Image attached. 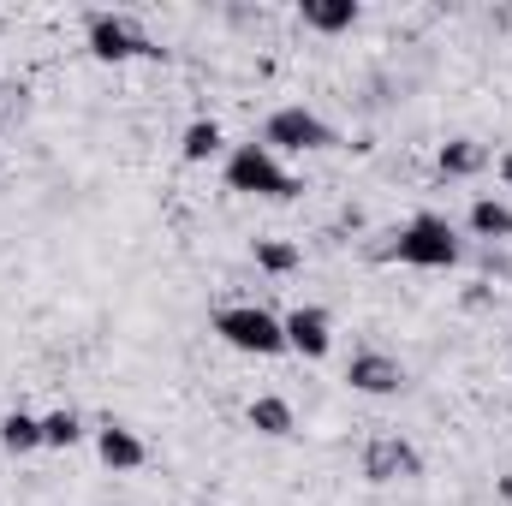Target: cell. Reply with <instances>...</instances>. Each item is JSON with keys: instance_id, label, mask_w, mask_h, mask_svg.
Returning <instances> with one entry per match:
<instances>
[{"instance_id": "cell-1", "label": "cell", "mask_w": 512, "mask_h": 506, "mask_svg": "<svg viewBox=\"0 0 512 506\" xmlns=\"http://www.w3.org/2000/svg\"><path fill=\"white\" fill-rule=\"evenodd\" d=\"M393 256L405 262V268H459L465 262V239L453 233V221L447 215H411L405 227H399V239H393Z\"/></svg>"}, {"instance_id": "cell-2", "label": "cell", "mask_w": 512, "mask_h": 506, "mask_svg": "<svg viewBox=\"0 0 512 506\" xmlns=\"http://www.w3.org/2000/svg\"><path fill=\"white\" fill-rule=\"evenodd\" d=\"M227 191L286 203V197H298V179L286 173V161H280L268 143H239V149L227 155Z\"/></svg>"}, {"instance_id": "cell-3", "label": "cell", "mask_w": 512, "mask_h": 506, "mask_svg": "<svg viewBox=\"0 0 512 506\" xmlns=\"http://www.w3.org/2000/svg\"><path fill=\"white\" fill-rule=\"evenodd\" d=\"M215 334L233 352H245V358H280L286 352V328L262 304H227V310H215Z\"/></svg>"}, {"instance_id": "cell-4", "label": "cell", "mask_w": 512, "mask_h": 506, "mask_svg": "<svg viewBox=\"0 0 512 506\" xmlns=\"http://www.w3.org/2000/svg\"><path fill=\"white\" fill-rule=\"evenodd\" d=\"M262 143L274 155H316V149H334L340 131L328 126L322 114H310V108H274L268 126H262Z\"/></svg>"}, {"instance_id": "cell-5", "label": "cell", "mask_w": 512, "mask_h": 506, "mask_svg": "<svg viewBox=\"0 0 512 506\" xmlns=\"http://www.w3.org/2000/svg\"><path fill=\"white\" fill-rule=\"evenodd\" d=\"M84 36H90V54H96L102 66H126V60H143V54H161V48H155L131 18H120V12H96Z\"/></svg>"}, {"instance_id": "cell-6", "label": "cell", "mask_w": 512, "mask_h": 506, "mask_svg": "<svg viewBox=\"0 0 512 506\" xmlns=\"http://www.w3.org/2000/svg\"><path fill=\"white\" fill-rule=\"evenodd\" d=\"M280 328H286V352H298V358H328V352H334V316H328L322 304L286 310Z\"/></svg>"}, {"instance_id": "cell-7", "label": "cell", "mask_w": 512, "mask_h": 506, "mask_svg": "<svg viewBox=\"0 0 512 506\" xmlns=\"http://www.w3.org/2000/svg\"><path fill=\"white\" fill-rule=\"evenodd\" d=\"M346 381H352V393L387 399V393H399V387H405V364H399V358H387V352H358V358L346 364Z\"/></svg>"}, {"instance_id": "cell-8", "label": "cell", "mask_w": 512, "mask_h": 506, "mask_svg": "<svg viewBox=\"0 0 512 506\" xmlns=\"http://www.w3.org/2000/svg\"><path fill=\"white\" fill-rule=\"evenodd\" d=\"M96 459L126 477V471H143V465H149V447H143V435L126 429V423H102V429H96Z\"/></svg>"}, {"instance_id": "cell-9", "label": "cell", "mask_w": 512, "mask_h": 506, "mask_svg": "<svg viewBox=\"0 0 512 506\" xmlns=\"http://www.w3.org/2000/svg\"><path fill=\"white\" fill-rule=\"evenodd\" d=\"M423 471V459L405 447V441H376L370 453H364V477L370 483H399V477H417Z\"/></svg>"}, {"instance_id": "cell-10", "label": "cell", "mask_w": 512, "mask_h": 506, "mask_svg": "<svg viewBox=\"0 0 512 506\" xmlns=\"http://www.w3.org/2000/svg\"><path fill=\"white\" fill-rule=\"evenodd\" d=\"M245 423H251L256 435H268V441H286V435L298 429V417H292V405H286L280 393H262V399H251Z\"/></svg>"}, {"instance_id": "cell-11", "label": "cell", "mask_w": 512, "mask_h": 506, "mask_svg": "<svg viewBox=\"0 0 512 506\" xmlns=\"http://www.w3.org/2000/svg\"><path fill=\"white\" fill-rule=\"evenodd\" d=\"M304 24L316 36H340L358 24V0H304Z\"/></svg>"}, {"instance_id": "cell-12", "label": "cell", "mask_w": 512, "mask_h": 506, "mask_svg": "<svg viewBox=\"0 0 512 506\" xmlns=\"http://www.w3.org/2000/svg\"><path fill=\"white\" fill-rule=\"evenodd\" d=\"M435 167H441L447 179H471V173H483V167H489V149H483L477 137H453V143L435 155Z\"/></svg>"}, {"instance_id": "cell-13", "label": "cell", "mask_w": 512, "mask_h": 506, "mask_svg": "<svg viewBox=\"0 0 512 506\" xmlns=\"http://www.w3.org/2000/svg\"><path fill=\"white\" fill-rule=\"evenodd\" d=\"M471 233L477 239H512V203H501V197H477L471 203Z\"/></svg>"}, {"instance_id": "cell-14", "label": "cell", "mask_w": 512, "mask_h": 506, "mask_svg": "<svg viewBox=\"0 0 512 506\" xmlns=\"http://www.w3.org/2000/svg\"><path fill=\"white\" fill-rule=\"evenodd\" d=\"M0 447H6V453H36V447H42V417L6 411V417H0Z\"/></svg>"}, {"instance_id": "cell-15", "label": "cell", "mask_w": 512, "mask_h": 506, "mask_svg": "<svg viewBox=\"0 0 512 506\" xmlns=\"http://www.w3.org/2000/svg\"><path fill=\"white\" fill-rule=\"evenodd\" d=\"M221 143H227V137H221L215 120H191L185 137H179V155H185L191 167H203V161H215V155H221Z\"/></svg>"}, {"instance_id": "cell-16", "label": "cell", "mask_w": 512, "mask_h": 506, "mask_svg": "<svg viewBox=\"0 0 512 506\" xmlns=\"http://www.w3.org/2000/svg\"><path fill=\"white\" fill-rule=\"evenodd\" d=\"M251 256H256L262 274H298V268H304V251H298L292 239H256Z\"/></svg>"}, {"instance_id": "cell-17", "label": "cell", "mask_w": 512, "mask_h": 506, "mask_svg": "<svg viewBox=\"0 0 512 506\" xmlns=\"http://www.w3.org/2000/svg\"><path fill=\"white\" fill-rule=\"evenodd\" d=\"M84 441V417L78 411H48L42 417V447H78Z\"/></svg>"}, {"instance_id": "cell-18", "label": "cell", "mask_w": 512, "mask_h": 506, "mask_svg": "<svg viewBox=\"0 0 512 506\" xmlns=\"http://www.w3.org/2000/svg\"><path fill=\"white\" fill-rule=\"evenodd\" d=\"M501 179L512 185V155H501Z\"/></svg>"}]
</instances>
